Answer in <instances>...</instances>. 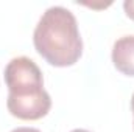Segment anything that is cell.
<instances>
[{"label":"cell","instance_id":"1","mask_svg":"<svg viewBox=\"0 0 134 132\" xmlns=\"http://www.w3.org/2000/svg\"><path fill=\"white\" fill-rule=\"evenodd\" d=\"M37 55L53 67H72L83 55V39L76 17L64 6H50L33 33Z\"/></svg>","mask_w":134,"mask_h":132},{"label":"cell","instance_id":"2","mask_svg":"<svg viewBox=\"0 0 134 132\" xmlns=\"http://www.w3.org/2000/svg\"><path fill=\"white\" fill-rule=\"evenodd\" d=\"M8 87V112L25 121L44 118L52 109V98L44 89L42 71L33 59L27 56L13 58L3 71Z\"/></svg>","mask_w":134,"mask_h":132},{"label":"cell","instance_id":"3","mask_svg":"<svg viewBox=\"0 0 134 132\" xmlns=\"http://www.w3.org/2000/svg\"><path fill=\"white\" fill-rule=\"evenodd\" d=\"M112 64L125 76H133L134 78V36H122L119 37L114 45H112V53H111Z\"/></svg>","mask_w":134,"mask_h":132},{"label":"cell","instance_id":"4","mask_svg":"<svg viewBox=\"0 0 134 132\" xmlns=\"http://www.w3.org/2000/svg\"><path fill=\"white\" fill-rule=\"evenodd\" d=\"M123 9H125L126 17L134 20V0H125L123 2Z\"/></svg>","mask_w":134,"mask_h":132},{"label":"cell","instance_id":"5","mask_svg":"<svg viewBox=\"0 0 134 132\" xmlns=\"http://www.w3.org/2000/svg\"><path fill=\"white\" fill-rule=\"evenodd\" d=\"M11 132H41V131L36 129V128H27V126H22V128H16V129H13Z\"/></svg>","mask_w":134,"mask_h":132},{"label":"cell","instance_id":"6","mask_svg":"<svg viewBox=\"0 0 134 132\" xmlns=\"http://www.w3.org/2000/svg\"><path fill=\"white\" fill-rule=\"evenodd\" d=\"M131 112H133V117H134V93L131 97ZM133 128H134V124H133Z\"/></svg>","mask_w":134,"mask_h":132},{"label":"cell","instance_id":"7","mask_svg":"<svg viewBox=\"0 0 134 132\" xmlns=\"http://www.w3.org/2000/svg\"><path fill=\"white\" fill-rule=\"evenodd\" d=\"M70 132H91V131H87V129H73Z\"/></svg>","mask_w":134,"mask_h":132}]
</instances>
